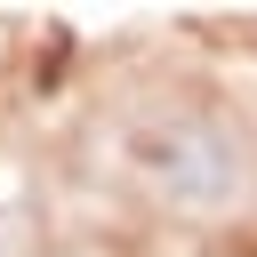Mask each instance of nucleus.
Here are the masks:
<instances>
[{"instance_id":"f257e3e1","label":"nucleus","mask_w":257,"mask_h":257,"mask_svg":"<svg viewBox=\"0 0 257 257\" xmlns=\"http://www.w3.org/2000/svg\"><path fill=\"white\" fill-rule=\"evenodd\" d=\"M128 161H137V177H145L161 201H177V209H225V201L249 185L241 137H233L225 120H209V112H185V104L137 120V128H128Z\"/></svg>"},{"instance_id":"f03ea898","label":"nucleus","mask_w":257,"mask_h":257,"mask_svg":"<svg viewBox=\"0 0 257 257\" xmlns=\"http://www.w3.org/2000/svg\"><path fill=\"white\" fill-rule=\"evenodd\" d=\"M0 257H8V225H0Z\"/></svg>"}]
</instances>
